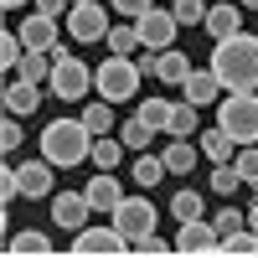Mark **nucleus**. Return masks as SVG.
<instances>
[{
	"instance_id": "ddd939ff",
	"label": "nucleus",
	"mask_w": 258,
	"mask_h": 258,
	"mask_svg": "<svg viewBox=\"0 0 258 258\" xmlns=\"http://www.w3.org/2000/svg\"><path fill=\"white\" fill-rule=\"evenodd\" d=\"M16 176H21V197H31V202H47L52 197V160L47 155H41V160H21Z\"/></svg>"
},
{
	"instance_id": "412c9836",
	"label": "nucleus",
	"mask_w": 258,
	"mask_h": 258,
	"mask_svg": "<svg viewBox=\"0 0 258 258\" xmlns=\"http://www.w3.org/2000/svg\"><path fill=\"white\" fill-rule=\"evenodd\" d=\"M155 78H160V83H170V88H181V83L191 78V57H186V52H176V47H165V52H160Z\"/></svg>"
},
{
	"instance_id": "9d476101",
	"label": "nucleus",
	"mask_w": 258,
	"mask_h": 258,
	"mask_svg": "<svg viewBox=\"0 0 258 258\" xmlns=\"http://www.w3.org/2000/svg\"><path fill=\"white\" fill-rule=\"evenodd\" d=\"M135 26H140V41L150 52H165L170 41H176V31H181V21L170 16V11H160V6H150L145 16H135Z\"/></svg>"
},
{
	"instance_id": "c9c22d12",
	"label": "nucleus",
	"mask_w": 258,
	"mask_h": 258,
	"mask_svg": "<svg viewBox=\"0 0 258 258\" xmlns=\"http://www.w3.org/2000/svg\"><path fill=\"white\" fill-rule=\"evenodd\" d=\"M212 227H217L222 238H227V232H238V227H248V212H238V207H222V212H212Z\"/></svg>"
},
{
	"instance_id": "393cba45",
	"label": "nucleus",
	"mask_w": 258,
	"mask_h": 258,
	"mask_svg": "<svg viewBox=\"0 0 258 258\" xmlns=\"http://www.w3.org/2000/svg\"><path fill=\"white\" fill-rule=\"evenodd\" d=\"M145 47V41H140V26H135V21H129V26H109V52L114 57H135Z\"/></svg>"
},
{
	"instance_id": "c03bdc74",
	"label": "nucleus",
	"mask_w": 258,
	"mask_h": 258,
	"mask_svg": "<svg viewBox=\"0 0 258 258\" xmlns=\"http://www.w3.org/2000/svg\"><path fill=\"white\" fill-rule=\"evenodd\" d=\"M238 6H243V11H258V0H238Z\"/></svg>"
},
{
	"instance_id": "2f4dec72",
	"label": "nucleus",
	"mask_w": 258,
	"mask_h": 258,
	"mask_svg": "<svg viewBox=\"0 0 258 258\" xmlns=\"http://www.w3.org/2000/svg\"><path fill=\"white\" fill-rule=\"evenodd\" d=\"M207 6H212V0H170V16H176L181 26H202V21H207Z\"/></svg>"
},
{
	"instance_id": "aec40b11",
	"label": "nucleus",
	"mask_w": 258,
	"mask_h": 258,
	"mask_svg": "<svg viewBox=\"0 0 258 258\" xmlns=\"http://www.w3.org/2000/svg\"><path fill=\"white\" fill-rule=\"evenodd\" d=\"M160 160H165V170L170 176H186L191 165L202 160V145H186V140H170L165 150H160Z\"/></svg>"
},
{
	"instance_id": "6ab92c4d",
	"label": "nucleus",
	"mask_w": 258,
	"mask_h": 258,
	"mask_svg": "<svg viewBox=\"0 0 258 258\" xmlns=\"http://www.w3.org/2000/svg\"><path fill=\"white\" fill-rule=\"evenodd\" d=\"M197 145H202V155H207V160H232V155H238V140H232L222 124L202 129V140H197Z\"/></svg>"
},
{
	"instance_id": "2eb2a0df",
	"label": "nucleus",
	"mask_w": 258,
	"mask_h": 258,
	"mask_svg": "<svg viewBox=\"0 0 258 258\" xmlns=\"http://www.w3.org/2000/svg\"><path fill=\"white\" fill-rule=\"evenodd\" d=\"M36 103H41V83H26V78L6 83V114L26 119V114H36Z\"/></svg>"
},
{
	"instance_id": "f3484780",
	"label": "nucleus",
	"mask_w": 258,
	"mask_h": 258,
	"mask_svg": "<svg viewBox=\"0 0 258 258\" xmlns=\"http://www.w3.org/2000/svg\"><path fill=\"white\" fill-rule=\"evenodd\" d=\"M83 197L93 202V212H114V207H119V197H124V186L114 181V170H98V176L83 186Z\"/></svg>"
},
{
	"instance_id": "7ed1b4c3",
	"label": "nucleus",
	"mask_w": 258,
	"mask_h": 258,
	"mask_svg": "<svg viewBox=\"0 0 258 258\" xmlns=\"http://www.w3.org/2000/svg\"><path fill=\"white\" fill-rule=\"evenodd\" d=\"M140 68H135V57H114L109 52V62H98V73H93V88H98V98H109V103H124V98H135L140 93Z\"/></svg>"
},
{
	"instance_id": "dca6fc26",
	"label": "nucleus",
	"mask_w": 258,
	"mask_h": 258,
	"mask_svg": "<svg viewBox=\"0 0 258 258\" xmlns=\"http://www.w3.org/2000/svg\"><path fill=\"white\" fill-rule=\"evenodd\" d=\"M202 26L212 31V36H232V31H243V6H227V0H212V6H207V21H202Z\"/></svg>"
},
{
	"instance_id": "a878e982",
	"label": "nucleus",
	"mask_w": 258,
	"mask_h": 258,
	"mask_svg": "<svg viewBox=\"0 0 258 258\" xmlns=\"http://www.w3.org/2000/svg\"><path fill=\"white\" fill-rule=\"evenodd\" d=\"M160 176H170L165 160H160V155H145V150H140V160H135V186H140V191H150V186H160Z\"/></svg>"
},
{
	"instance_id": "1a4fd4ad",
	"label": "nucleus",
	"mask_w": 258,
	"mask_h": 258,
	"mask_svg": "<svg viewBox=\"0 0 258 258\" xmlns=\"http://www.w3.org/2000/svg\"><path fill=\"white\" fill-rule=\"evenodd\" d=\"M68 36L73 41H109V11L98 0H78L68 11Z\"/></svg>"
},
{
	"instance_id": "9b49d317",
	"label": "nucleus",
	"mask_w": 258,
	"mask_h": 258,
	"mask_svg": "<svg viewBox=\"0 0 258 258\" xmlns=\"http://www.w3.org/2000/svg\"><path fill=\"white\" fill-rule=\"evenodd\" d=\"M52 217H57L62 232H83V227H88V217H93V202L83 197V191H57Z\"/></svg>"
},
{
	"instance_id": "5701e85b",
	"label": "nucleus",
	"mask_w": 258,
	"mask_h": 258,
	"mask_svg": "<svg viewBox=\"0 0 258 258\" xmlns=\"http://www.w3.org/2000/svg\"><path fill=\"white\" fill-rule=\"evenodd\" d=\"M52 68H57L52 52H26V57H21V68H16V78H26V83H47Z\"/></svg>"
},
{
	"instance_id": "72a5a7b5",
	"label": "nucleus",
	"mask_w": 258,
	"mask_h": 258,
	"mask_svg": "<svg viewBox=\"0 0 258 258\" xmlns=\"http://www.w3.org/2000/svg\"><path fill=\"white\" fill-rule=\"evenodd\" d=\"M232 165H238L243 186H258V145H238V155H232Z\"/></svg>"
},
{
	"instance_id": "ea45409f",
	"label": "nucleus",
	"mask_w": 258,
	"mask_h": 258,
	"mask_svg": "<svg viewBox=\"0 0 258 258\" xmlns=\"http://www.w3.org/2000/svg\"><path fill=\"white\" fill-rule=\"evenodd\" d=\"M109 6H114L119 16H129V21H135V16H145L150 6H155V0H109Z\"/></svg>"
},
{
	"instance_id": "a211bd4d",
	"label": "nucleus",
	"mask_w": 258,
	"mask_h": 258,
	"mask_svg": "<svg viewBox=\"0 0 258 258\" xmlns=\"http://www.w3.org/2000/svg\"><path fill=\"white\" fill-rule=\"evenodd\" d=\"M6 253H11V258H47V253H57V248L47 243V232L21 227V232H11V238H6Z\"/></svg>"
},
{
	"instance_id": "c756f323",
	"label": "nucleus",
	"mask_w": 258,
	"mask_h": 258,
	"mask_svg": "<svg viewBox=\"0 0 258 258\" xmlns=\"http://www.w3.org/2000/svg\"><path fill=\"white\" fill-rule=\"evenodd\" d=\"M170 114H176V103H170V98H140V119H145L150 129H165Z\"/></svg>"
},
{
	"instance_id": "a18cd8bd",
	"label": "nucleus",
	"mask_w": 258,
	"mask_h": 258,
	"mask_svg": "<svg viewBox=\"0 0 258 258\" xmlns=\"http://www.w3.org/2000/svg\"><path fill=\"white\" fill-rule=\"evenodd\" d=\"M73 6H78V0H73Z\"/></svg>"
},
{
	"instance_id": "b1692460",
	"label": "nucleus",
	"mask_w": 258,
	"mask_h": 258,
	"mask_svg": "<svg viewBox=\"0 0 258 258\" xmlns=\"http://www.w3.org/2000/svg\"><path fill=\"white\" fill-rule=\"evenodd\" d=\"M119 140H124V150H135V155H140V150H150V140H155V129H150L140 114L135 119H124L119 124Z\"/></svg>"
},
{
	"instance_id": "473e14b6",
	"label": "nucleus",
	"mask_w": 258,
	"mask_h": 258,
	"mask_svg": "<svg viewBox=\"0 0 258 258\" xmlns=\"http://www.w3.org/2000/svg\"><path fill=\"white\" fill-rule=\"evenodd\" d=\"M222 253L253 258V253H258V232H253V227H238V232H227V238H222Z\"/></svg>"
},
{
	"instance_id": "37998d69",
	"label": "nucleus",
	"mask_w": 258,
	"mask_h": 258,
	"mask_svg": "<svg viewBox=\"0 0 258 258\" xmlns=\"http://www.w3.org/2000/svg\"><path fill=\"white\" fill-rule=\"evenodd\" d=\"M0 6H6V11H16V6H26V0H0Z\"/></svg>"
},
{
	"instance_id": "39448f33",
	"label": "nucleus",
	"mask_w": 258,
	"mask_h": 258,
	"mask_svg": "<svg viewBox=\"0 0 258 258\" xmlns=\"http://www.w3.org/2000/svg\"><path fill=\"white\" fill-rule=\"evenodd\" d=\"M109 217H114V227L124 232V238L135 243V238H145V232H155L160 212H155V202H145V191L135 186V197H119V207L109 212Z\"/></svg>"
},
{
	"instance_id": "20e7f679",
	"label": "nucleus",
	"mask_w": 258,
	"mask_h": 258,
	"mask_svg": "<svg viewBox=\"0 0 258 258\" xmlns=\"http://www.w3.org/2000/svg\"><path fill=\"white\" fill-rule=\"evenodd\" d=\"M217 124H222L238 145H258V93H222Z\"/></svg>"
},
{
	"instance_id": "4c0bfd02",
	"label": "nucleus",
	"mask_w": 258,
	"mask_h": 258,
	"mask_svg": "<svg viewBox=\"0 0 258 258\" xmlns=\"http://www.w3.org/2000/svg\"><path fill=\"white\" fill-rule=\"evenodd\" d=\"M0 150H6V155H16V150H21V119H16V114L0 124Z\"/></svg>"
},
{
	"instance_id": "0eeeda50",
	"label": "nucleus",
	"mask_w": 258,
	"mask_h": 258,
	"mask_svg": "<svg viewBox=\"0 0 258 258\" xmlns=\"http://www.w3.org/2000/svg\"><path fill=\"white\" fill-rule=\"evenodd\" d=\"M176 253L181 258H217L222 253V232L212 227V217H191L176 232Z\"/></svg>"
},
{
	"instance_id": "7c9ffc66",
	"label": "nucleus",
	"mask_w": 258,
	"mask_h": 258,
	"mask_svg": "<svg viewBox=\"0 0 258 258\" xmlns=\"http://www.w3.org/2000/svg\"><path fill=\"white\" fill-rule=\"evenodd\" d=\"M238 186H243V176H238V165H232V160H217V165H212V191H217V197H232Z\"/></svg>"
},
{
	"instance_id": "79ce46f5",
	"label": "nucleus",
	"mask_w": 258,
	"mask_h": 258,
	"mask_svg": "<svg viewBox=\"0 0 258 258\" xmlns=\"http://www.w3.org/2000/svg\"><path fill=\"white\" fill-rule=\"evenodd\" d=\"M248 227L258 232V186H253V207H248Z\"/></svg>"
},
{
	"instance_id": "cd10ccee",
	"label": "nucleus",
	"mask_w": 258,
	"mask_h": 258,
	"mask_svg": "<svg viewBox=\"0 0 258 258\" xmlns=\"http://www.w3.org/2000/svg\"><path fill=\"white\" fill-rule=\"evenodd\" d=\"M98 170H114L119 160H124V140H109V135H98L93 140V155H88Z\"/></svg>"
},
{
	"instance_id": "e433bc0d",
	"label": "nucleus",
	"mask_w": 258,
	"mask_h": 258,
	"mask_svg": "<svg viewBox=\"0 0 258 258\" xmlns=\"http://www.w3.org/2000/svg\"><path fill=\"white\" fill-rule=\"evenodd\" d=\"M129 253H145V258H160V253H176V243H165V238H155V232H145V238H135V243H129Z\"/></svg>"
},
{
	"instance_id": "58836bf2",
	"label": "nucleus",
	"mask_w": 258,
	"mask_h": 258,
	"mask_svg": "<svg viewBox=\"0 0 258 258\" xmlns=\"http://www.w3.org/2000/svg\"><path fill=\"white\" fill-rule=\"evenodd\" d=\"M21 197V176H16V165H0V202H16Z\"/></svg>"
},
{
	"instance_id": "f03ea898",
	"label": "nucleus",
	"mask_w": 258,
	"mask_h": 258,
	"mask_svg": "<svg viewBox=\"0 0 258 258\" xmlns=\"http://www.w3.org/2000/svg\"><path fill=\"white\" fill-rule=\"evenodd\" d=\"M41 155H47L57 170H73L93 155V129L83 119H52L41 129Z\"/></svg>"
},
{
	"instance_id": "a19ab883",
	"label": "nucleus",
	"mask_w": 258,
	"mask_h": 258,
	"mask_svg": "<svg viewBox=\"0 0 258 258\" xmlns=\"http://www.w3.org/2000/svg\"><path fill=\"white\" fill-rule=\"evenodd\" d=\"M36 11H41V16H68L73 0H36Z\"/></svg>"
},
{
	"instance_id": "c85d7f7f",
	"label": "nucleus",
	"mask_w": 258,
	"mask_h": 258,
	"mask_svg": "<svg viewBox=\"0 0 258 258\" xmlns=\"http://www.w3.org/2000/svg\"><path fill=\"white\" fill-rule=\"evenodd\" d=\"M165 135L170 140H186V135H197V103H176V114H170V124H165Z\"/></svg>"
},
{
	"instance_id": "4be33fe9",
	"label": "nucleus",
	"mask_w": 258,
	"mask_h": 258,
	"mask_svg": "<svg viewBox=\"0 0 258 258\" xmlns=\"http://www.w3.org/2000/svg\"><path fill=\"white\" fill-rule=\"evenodd\" d=\"M170 217H176V222H191V217H207V197H202V191H191V186H181L176 197H170Z\"/></svg>"
},
{
	"instance_id": "f257e3e1",
	"label": "nucleus",
	"mask_w": 258,
	"mask_h": 258,
	"mask_svg": "<svg viewBox=\"0 0 258 258\" xmlns=\"http://www.w3.org/2000/svg\"><path fill=\"white\" fill-rule=\"evenodd\" d=\"M207 68L222 78L227 93H258V36L253 31H232L222 41H212Z\"/></svg>"
},
{
	"instance_id": "bb28decb",
	"label": "nucleus",
	"mask_w": 258,
	"mask_h": 258,
	"mask_svg": "<svg viewBox=\"0 0 258 258\" xmlns=\"http://www.w3.org/2000/svg\"><path fill=\"white\" fill-rule=\"evenodd\" d=\"M78 119L88 124V129H93V140H98V135H109V129H114V103H109V98H98V103H88Z\"/></svg>"
},
{
	"instance_id": "f8f14e48",
	"label": "nucleus",
	"mask_w": 258,
	"mask_h": 258,
	"mask_svg": "<svg viewBox=\"0 0 258 258\" xmlns=\"http://www.w3.org/2000/svg\"><path fill=\"white\" fill-rule=\"evenodd\" d=\"M222 78L212 73V68H191V78L181 83V98L186 103H197V109H207V103H222Z\"/></svg>"
},
{
	"instance_id": "423d86ee",
	"label": "nucleus",
	"mask_w": 258,
	"mask_h": 258,
	"mask_svg": "<svg viewBox=\"0 0 258 258\" xmlns=\"http://www.w3.org/2000/svg\"><path fill=\"white\" fill-rule=\"evenodd\" d=\"M47 88H52L57 103H78V98H88V88H93V68H88V62H78V57H68V62H57V68H52Z\"/></svg>"
},
{
	"instance_id": "4468645a",
	"label": "nucleus",
	"mask_w": 258,
	"mask_h": 258,
	"mask_svg": "<svg viewBox=\"0 0 258 258\" xmlns=\"http://www.w3.org/2000/svg\"><path fill=\"white\" fill-rule=\"evenodd\" d=\"M16 31H21V41H26V52H52L57 41H62V36H57V16H41V11L26 16Z\"/></svg>"
},
{
	"instance_id": "f704fd0d",
	"label": "nucleus",
	"mask_w": 258,
	"mask_h": 258,
	"mask_svg": "<svg viewBox=\"0 0 258 258\" xmlns=\"http://www.w3.org/2000/svg\"><path fill=\"white\" fill-rule=\"evenodd\" d=\"M21 57H26V41H21V31H0V62L16 73V68H21Z\"/></svg>"
},
{
	"instance_id": "6e6552de",
	"label": "nucleus",
	"mask_w": 258,
	"mask_h": 258,
	"mask_svg": "<svg viewBox=\"0 0 258 258\" xmlns=\"http://www.w3.org/2000/svg\"><path fill=\"white\" fill-rule=\"evenodd\" d=\"M73 258H114V253H129V238H124V232L109 222V227H83V232H73Z\"/></svg>"
}]
</instances>
